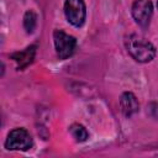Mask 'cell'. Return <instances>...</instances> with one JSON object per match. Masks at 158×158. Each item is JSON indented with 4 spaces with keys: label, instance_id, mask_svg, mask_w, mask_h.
<instances>
[{
    "label": "cell",
    "instance_id": "1",
    "mask_svg": "<svg viewBox=\"0 0 158 158\" xmlns=\"http://www.w3.org/2000/svg\"><path fill=\"white\" fill-rule=\"evenodd\" d=\"M126 48L131 57L139 63L151 62L156 56L154 46L139 35L128 36L126 40Z\"/></svg>",
    "mask_w": 158,
    "mask_h": 158
},
{
    "label": "cell",
    "instance_id": "2",
    "mask_svg": "<svg viewBox=\"0 0 158 158\" xmlns=\"http://www.w3.org/2000/svg\"><path fill=\"white\" fill-rule=\"evenodd\" d=\"M53 40H54L57 57L59 59H67L74 53L77 40L73 36L63 32L62 30H56L53 32Z\"/></svg>",
    "mask_w": 158,
    "mask_h": 158
},
{
    "label": "cell",
    "instance_id": "3",
    "mask_svg": "<svg viewBox=\"0 0 158 158\" xmlns=\"http://www.w3.org/2000/svg\"><path fill=\"white\" fill-rule=\"evenodd\" d=\"M64 14L69 23L75 27H80L86 16V7L84 0H65Z\"/></svg>",
    "mask_w": 158,
    "mask_h": 158
},
{
    "label": "cell",
    "instance_id": "4",
    "mask_svg": "<svg viewBox=\"0 0 158 158\" xmlns=\"http://www.w3.org/2000/svg\"><path fill=\"white\" fill-rule=\"evenodd\" d=\"M5 147L11 151H27L32 147V138L25 128H15L9 133Z\"/></svg>",
    "mask_w": 158,
    "mask_h": 158
},
{
    "label": "cell",
    "instance_id": "5",
    "mask_svg": "<svg viewBox=\"0 0 158 158\" xmlns=\"http://www.w3.org/2000/svg\"><path fill=\"white\" fill-rule=\"evenodd\" d=\"M153 14V5L151 0H136L132 5V16L135 21L142 26L147 27Z\"/></svg>",
    "mask_w": 158,
    "mask_h": 158
},
{
    "label": "cell",
    "instance_id": "6",
    "mask_svg": "<svg viewBox=\"0 0 158 158\" xmlns=\"http://www.w3.org/2000/svg\"><path fill=\"white\" fill-rule=\"evenodd\" d=\"M120 107H121L122 114L126 117H130V116H132L133 114H136L138 111L139 104H138L137 98L132 93L126 91L120 98Z\"/></svg>",
    "mask_w": 158,
    "mask_h": 158
},
{
    "label": "cell",
    "instance_id": "7",
    "mask_svg": "<svg viewBox=\"0 0 158 158\" xmlns=\"http://www.w3.org/2000/svg\"><path fill=\"white\" fill-rule=\"evenodd\" d=\"M35 53H36V47L35 46H31V47L26 48L25 51L14 53L11 57L17 63V69H23L30 63H32V60L35 58Z\"/></svg>",
    "mask_w": 158,
    "mask_h": 158
},
{
    "label": "cell",
    "instance_id": "8",
    "mask_svg": "<svg viewBox=\"0 0 158 158\" xmlns=\"http://www.w3.org/2000/svg\"><path fill=\"white\" fill-rule=\"evenodd\" d=\"M69 132H70V135L73 136V138H74L77 142H84V141H86V138L89 137L86 128H85L84 126L79 125V123H73V125L69 127Z\"/></svg>",
    "mask_w": 158,
    "mask_h": 158
},
{
    "label": "cell",
    "instance_id": "9",
    "mask_svg": "<svg viewBox=\"0 0 158 158\" xmlns=\"http://www.w3.org/2000/svg\"><path fill=\"white\" fill-rule=\"evenodd\" d=\"M36 23H37V16H36V14L32 10H28L25 14V16H23V26H25L27 33L33 32V30L36 27Z\"/></svg>",
    "mask_w": 158,
    "mask_h": 158
},
{
    "label": "cell",
    "instance_id": "10",
    "mask_svg": "<svg viewBox=\"0 0 158 158\" xmlns=\"http://www.w3.org/2000/svg\"><path fill=\"white\" fill-rule=\"evenodd\" d=\"M157 5H158V1H157Z\"/></svg>",
    "mask_w": 158,
    "mask_h": 158
}]
</instances>
